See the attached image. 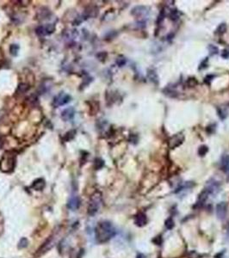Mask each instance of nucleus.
<instances>
[{
	"label": "nucleus",
	"instance_id": "obj_2",
	"mask_svg": "<svg viewBox=\"0 0 229 258\" xmlns=\"http://www.w3.org/2000/svg\"><path fill=\"white\" fill-rule=\"evenodd\" d=\"M101 202H102V200H101L100 194H96L91 197V199L90 200L89 206H88V213L90 215H94L95 213H97L98 209L100 208V206H101Z\"/></svg>",
	"mask_w": 229,
	"mask_h": 258
},
{
	"label": "nucleus",
	"instance_id": "obj_14",
	"mask_svg": "<svg viewBox=\"0 0 229 258\" xmlns=\"http://www.w3.org/2000/svg\"><path fill=\"white\" fill-rule=\"evenodd\" d=\"M217 114H218V116L220 117L221 120H225L227 117L228 112L224 108H217Z\"/></svg>",
	"mask_w": 229,
	"mask_h": 258
},
{
	"label": "nucleus",
	"instance_id": "obj_21",
	"mask_svg": "<svg viewBox=\"0 0 229 258\" xmlns=\"http://www.w3.org/2000/svg\"><path fill=\"white\" fill-rule=\"evenodd\" d=\"M170 18L172 20V21H177V20L179 18V13L177 10H173L171 14H170Z\"/></svg>",
	"mask_w": 229,
	"mask_h": 258
},
{
	"label": "nucleus",
	"instance_id": "obj_10",
	"mask_svg": "<svg viewBox=\"0 0 229 258\" xmlns=\"http://www.w3.org/2000/svg\"><path fill=\"white\" fill-rule=\"evenodd\" d=\"M147 222V219H146V214H144L143 213H138L135 217V219H134V223L137 226H144L146 224Z\"/></svg>",
	"mask_w": 229,
	"mask_h": 258
},
{
	"label": "nucleus",
	"instance_id": "obj_28",
	"mask_svg": "<svg viewBox=\"0 0 229 258\" xmlns=\"http://www.w3.org/2000/svg\"><path fill=\"white\" fill-rule=\"evenodd\" d=\"M20 89H21V90H20V91H21V92H24V91H25V90H27V89H28V88H27V86H26V84H20V85H19V87H18V90H20Z\"/></svg>",
	"mask_w": 229,
	"mask_h": 258
},
{
	"label": "nucleus",
	"instance_id": "obj_25",
	"mask_svg": "<svg viewBox=\"0 0 229 258\" xmlns=\"http://www.w3.org/2000/svg\"><path fill=\"white\" fill-rule=\"evenodd\" d=\"M116 64H118V66H123L124 64H126V58L122 56L118 57L116 59Z\"/></svg>",
	"mask_w": 229,
	"mask_h": 258
},
{
	"label": "nucleus",
	"instance_id": "obj_8",
	"mask_svg": "<svg viewBox=\"0 0 229 258\" xmlns=\"http://www.w3.org/2000/svg\"><path fill=\"white\" fill-rule=\"evenodd\" d=\"M74 114H75V110L73 107H69L67 109L64 110L61 114V118L63 119L65 122H67V121H71L73 116H74Z\"/></svg>",
	"mask_w": 229,
	"mask_h": 258
},
{
	"label": "nucleus",
	"instance_id": "obj_16",
	"mask_svg": "<svg viewBox=\"0 0 229 258\" xmlns=\"http://www.w3.org/2000/svg\"><path fill=\"white\" fill-rule=\"evenodd\" d=\"M18 50H19V46L17 44H12L10 47V52L12 54L13 56H17L18 53Z\"/></svg>",
	"mask_w": 229,
	"mask_h": 258
},
{
	"label": "nucleus",
	"instance_id": "obj_5",
	"mask_svg": "<svg viewBox=\"0 0 229 258\" xmlns=\"http://www.w3.org/2000/svg\"><path fill=\"white\" fill-rule=\"evenodd\" d=\"M205 189L209 192V194H216L220 190V184L216 181L210 180L208 182L207 187L205 188Z\"/></svg>",
	"mask_w": 229,
	"mask_h": 258
},
{
	"label": "nucleus",
	"instance_id": "obj_18",
	"mask_svg": "<svg viewBox=\"0 0 229 258\" xmlns=\"http://www.w3.org/2000/svg\"><path fill=\"white\" fill-rule=\"evenodd\" d=\"M208 49H209L210 55H215V54H217V53L219 52V48L217 47L216 46L212 45V44H210V45L209 46Z\"/></svg>",
	"mask_w": 229,
	"mask_h": 258
},
{
	"label": "nucleus",
	"instance_id": "obj_22",
	"mask_svg": "<svg viewBox=\"0 0 229 258\" xmlns=\"http://www.w3.org/2000/svg\"><path fill=\"white\" fill-rule=\"evenodd\" d=\"M74 134H75V131H73V130L66 133V134L65 136V140L66 141H69L71 140H72L73 137H74Z\"/></svg>",
	"mask_w": 229,
	"mask_h": 258
},
{
	"label": "nucleus",
	"instance_id": "obj_26",
	"mask_svg": "<svg viewBox=\"0 0 229 258\" xmlns=\"http://www.w3.org/2000/svg\"><path fill=\"white\" fill-rule=\"evenodd\" d=\"M221 57L223 58H229V50L228 49H224L221 52Z\"/></svg>",
	"mask_w": 229,
	"mask_h": 258
},
{
	"label": "nucleus",
	"instance_id": "obj_29",
	"mask_svg": "<svg viewBox=\"0 0 229 258\" xmlns=\"http://www.w3.org/2000/svg\"><path fill=\"white\" fill-rule=\"evenodd\" d=\"M226 172H227V174L229 175V167L227 168V170H226Z\"/></svg>",
	"mask_w": 229,
	"mask_h": 258
},
{
	"label": "nucleus",
	"instance_id": "obj_1",
	"mask_svg": "<svg viewBox=\"0 0 229 258\" xmlns=\"http://www.w3.org/2000/svg\"><path fill=\"white\" fill-rule=\"evenodd\" d=\"M115 235L113 225L108 221H102L97 224L95 228V237L98 243H105Z\"/></svg>",
	"mask_w": 229,
	"mask_h": 258
},
{
	"label": "nucleus",
	"instance_id": "obj_7",
	"mask_svg": "<svg viewBox=\"0 0 229 258\" xmlns=\"http://www.w3.org/2000/svg\"><path fill=\"white\" fill-rule=\"evenodd\" d=\"M148 9L145 6H136L134 7V9L132 10V15H134L137 17H141V16H145L146 15L148 14Z\"/></svg>",
	"mask_w": 229,
	"mask_h": 258
},
{
	"label": "nucleus",
	"instance_id": "obj_20",
	"mask_svg": "<svg viewBox=\"0 0 229 258\" xmlns=\"http://www.w3.org/2000/svg\"><path fill=\"white\" fill-rule=\"evenodd\" d=\"M45 29H46V33H47V34H52V33L54 31L55 27H54L53 24L49 23V24H47V25L45 27Z\"/></svg>",
	"mask_w": 229,
	"mask_h": 258
},
{
	"label": "nucleus",
	"instance_id": "obj_17",
	"mask_svg": "<svg viewBox=\"0 0 229 258\" xmlns=\"http://www.w3.org/2000/svg\"><path fill=\"white\" fill-rule=\"evenodd\" d=\"M209 152V148L206 146H201L199 149H198V154L201 157H203L207 154V152Z\"/></svg>",
	"mask_w": 229,
	"mask_h": 258
},
{
	"label": "nucleus",
	"instance_id": "obj_15",
	"mask_svg": "<svg viewBox=\"0 0 229 258\" xmlns=\"http://www.w3.org/2000/svg\"><path fill=\"white\" fill-rule=\"evenodd\" d=\"M226 31H227V25H226V23H221L220 25L217 27L215 33H216L217 34H223Z\"/></svg>",
	"mask_w": 229,
	"mask_h": 258
},
{
	"label": "nucleus",
	"instance_id": "obj_24",
	"mask_svg": "<svg viewBox=\"0 0 229 258\" xmlns=\"http://www.w3.org/2000/svg\"><path fill=\"white\" fill-rule=\"evenodd\" d=\"M104 164V162L103 160H102L101 158H96L95 159V167L98 170V169H101V168L103 166Z\"/></svg>",
	"mask_w": 229,
	"mask_h": 258
},
{
	"label": "nucleus",
	"instance_id": "obj_11",
	"mask_svg": "<svg viewBox=\"0 0 229 258\" xmlns=\"http://www.w3.org/2000/svg\"><path fill=\"white\" fill-rule=\"evenodd\" d=\"M147 77L148 79L155 84H159V77H158V74L157 72L155 71V70L153 69H149L147 71Z\"/></svg>",
	"mask_w": 229,
	"mask_h": 258
},
{
	"label": "nucleus",
	"instance_id": "obj_4",
	"mask_svg": "<svg viewBox=\"0 0 229 258\" xmlns=\"http://www.w3.org/2000/svg\"><path fill=\"white\" fill-rule=\"evenodd\" d=\"M185 140V136L183 135L182 134H178L176 135L172 136L169 141V146L172 149L176 148L179 146Z\"/></svg>",
	"mask_w": 229,
	"mask_h": 258
},
{
	"label": "nucleus",
	"instance_id": "obj_19",
	"mask_svg": "<svg viewBox=\"0 0 229 258\" xmlns=\"http://www.w3.org/2000/svg\"><path fill=\"white\" fill-rule=\"evenodd\" d=\"M35 32H36V34H38L39 36H43V35L47 34L44 26H39L38 28L35 29Z\"/></svg>",
	"mask_w": 229,
	"mask_h": 258
},
{
	"label": "nucleus",
	"instance_id": "obj_23",
	"mask_svg": "<svg viewBox=\"0 0 229 258\" xmlns=\"http://www.w3.org/2000/svg\"><path fill=\"white\" fill-rule=\"evenodd\" d=\"M166 227L167 229H169V230H171V229H172L174 227V221H173V219L172 218H169V219H166Z\"/></svg>",
	"mask_w": 229,
	"mask_h": 258
},
{
	"label": "nucleus",
	"instance_id": "obj_12",
	"mask_svg": "<svg viewBox=\"0 0 229 258\" xmlns=\"http://www.w3.org/2000/svg\"><path fill=\"white\" fill-rule=\"evenodd\" d=\"M221 166L226 171L229 167V155L224 154L221 158Z\"/></svg>",
	"mask_w": 229,
	"mask_h": 258
},
{
	"label": "nucleus",
	"instance_id": "obj_27",
	"mask_svg": "<svg viewBox=\"0 0 229 258\" xmlns=\"http://www.w3.org/2000/svg\"><path fill=\"white\" fill-rule=\"evenodd\" d=\"M207 61H208V58H206L205 60H203V61L201 63L200 66H199V70H201V69H205V68H207V67H208Z\"/></svg>",
	"mask_w": 229,
	"mask_h": 258
},
{
	"label": "nucleus",
	"instance_id": "obj_9",
	"mask_svg": "<svg viewBox=\"0 0 229 258\" xmlns=\"http://www.w3.org/2000/svg\"><path fill=\"white\" fill-rule=\"evenodd\" d=\"M79 205H80L79 198L78 196H72V197H71L70 200H68L67 206H68V208H70L71 210L74 211V210H77L78 208Z\"/></svg>",
	"mask_w": 229,
	"mask_h": 258
},
{
	"label": "nucleus",
	"instance_id": "obj_6",
	"mask_svg": "<svg viewBox=\"0 0 229 258\" xmlns=\"http://www.w3.org/2000/svg\"><path fill=\"white\" fill-rule=\"evenodd\" d=\"M216 215L219 219H224L227 216V204L225 202H220L215 208Z\"/></svg>",
	"mask_w": 229,
	"mask_h": 258
},
{
	"label": "nucleus",
	"instance_id": "obj_13",
	"mask_svg": "<svg viewBox=\"0 0 229 258\" xmlns=\"http://www.w3.org/2000/svg\"><path fill=\"white\" fill-rule=\"evenodd\" d=\"M32 187L34 188L35 189H36V190H41V189L45 187L44 180H42V179H37V180H35L34 182Z\"/></svg>",
	"mask_w": 229,
	"mask_h": 258
},
{
	"label": "nucleus",
	"instance_id": "obj_3",
	"mask_svg": "<svg viewBox=\"0 0 229 258\" xmlns=\"http://www.w3.org/2000/svg\"><path fill=\"white\" fill-rule=\"evenodd\" d=\"M71 97L70 95L68 94H66V93H60L58 96L54 97L53 99V104L55 106V107H60V106H63V105H66V103H68L69 102H71Z\"/></svg>",
	"mask_w": 229,
	"mask_h": 258
}]
</instances>
